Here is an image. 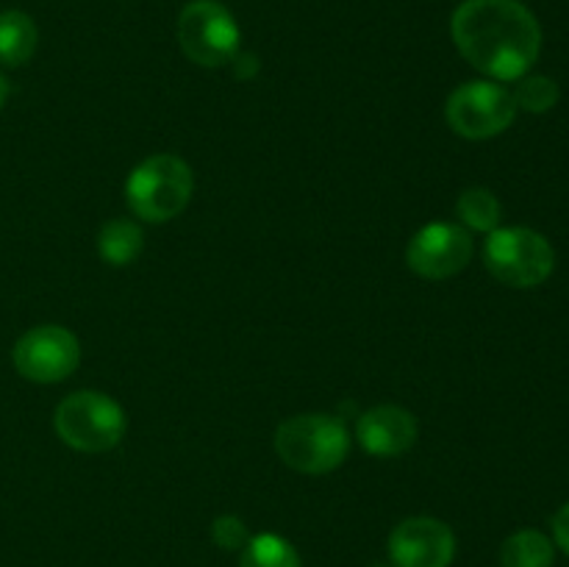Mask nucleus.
Returning a JSON list of instances; mask_svg holds the SVG:
<instances>
[{
	"instance_id": "f257e3e1",
	"label": "nucleus",
	"mask_w": 569,
	"mask_h": 567,
	"mask_svg": "<svg viewBox=\"0 0 569 567\" xmlns=\"http://www.w3.org/2000/svg\"><path fill=\"white\" fill-rule=\"evenodd\" d=\"M450 31L459 53L495 81H520L542 50V28L520 0H465Z\"/></svg>"
},
{
	"instance_id": "f03ea898",
	"label": "nucleus",
	"mask_w": 569,
	"mask_h": 567,
	"mask_svg": "<svg viewBox=\"0 0 569 567\" xmlns=\"http://www.w3.org/2000/svg\"><path fill=\"white\" fill-rule=\"evenodd\" d=\"M348 450V428L333 415H295L276 431V454L283 465L306 476L337 470Z\"/></svg>"
},
{
	"instance_id": "7ed1b4c3",
	"label": "nucleus",
	"mask_w": 569,
	"mask_h": 567,
	"mask_svg": "<svg viewBox=\"0 0 569 567\" xmlns=\"http://www.w3.org/2000/svg\"><path fill=\"white\" fill-rule=\"evenodd\" d=\"M192 189L194 176L187 161L172 153H156L133 167L126 183V200L142 220L167 222L187 209Z\"/></svg>"
},
{
	"instance_id": "20e7f679",
	"label": "nucleus",
	"mask_w": 569,
	"mask_h": 567,
	"mask_svg": "<svg viewBox=\"0 0 569 567\" xmlns=\"http://www.w3.org/2000/svg\"><path fill=\"white\" fill-rule=\"evenodd\" d=\"M53 426L61 442L70 448L81 454H103L114 448L126 434V415L109 395L83 389V392L67 395L56 406Z\"/></svg>"
},
{
	"instance_id": "39448f33",
	"label": "nucleus",
	"mask_w": 569,
	"mask_h": 567,
	"mask_svg": "<svg viewBox=\"0 0 569 567\" xmlns=\"http://www.w3.org/2000/svg\"><path fill=\"white\" fill-rule=\"evenodd\" d=\"M487 270L500 284L515 289L539 287L556 267V253L548 239L533 228H495L483 245Z\"/></svg>"
},
{
	"instance_id": "423d86ee",
	"label": "nucleus",
	"mask_w": 569,
	"mask_h": 567,
	"mask_svg": "<svg viewBox=\"0 0 569 567\" xmlns=\"http://www.w3.org/2000/svg\"><path fill=\"white\" fill-rule=\"evenodd\" d=\"M239 26L217 0H194L178 17V42L200 67H222L239 53Z\"/></svg>"
},
{
	"instance_id": "0eeeda50",
	"label": "nucleus",
	"mask_w": 569,
	"mask_h": 567,
	"mask_svg": "<svg viewBox=\"0 0 569 567\" xmlns=\"http://www.w3.org/2000/svg\"><path fill=\"white\" fill-rule=\"evenodd\" d=\"M450 128L465 139H489L515 122L517 103L506 87L495 81H470L448 98Z\"/></svg>"
},
{
	"instance_id": "6e6552de",
	"label": "nucleus",
	"mask_w": 569,
	"mask_h": 567,
	"mask_svg": "<svg viewBox=\"0 0 569 567\" xmlns=\"http://www.w3.org/2000/svg\"><path fill=\"white\" fill-rule=\"evenodd\" d=\"M17 372L33 384L64 381L81 361L76 334L61 326H37L22 334L14 345Z\"/></svg>"
},
{
	"instance_id": "1a4fd4ad",
	"label": "nucleus",
	"mask_w": 569,
	"mask_h": 567,
	"mask_svg": "<svg viewBox=\"0 0 569 567\" xmlns=\"http://www.w3.org/2000/svg\"><path fill=\"white\" fill-rule=\"evenodd\" d=\"M472 259V237L461 222H431L411 237L406 261L420 278L442 281Z\"/></svg>"
},
{
	"instance_id": "9d476101",
	"label": "nucleus",
	"mask_w": 569,
	"mask_h": 567,
	"mask_svg": "<svg viewBox=\"0 0 569 567\" xmlns=\"http://www.w3.org/2000/svg\"><path fill=\"white\" fill-rule=\"evenodd\" d=\"M453 556V531L433 517H409L389 534V559L395 567H450Z\"/></svg>"
},
{
	"instance_id": "9b49d317",
	"label": "nucleus",
	"mask_w": 569,
	"mask_h": 567,
	"mask_svg": "<svg viewBox=\"0 0 569 567\" xmlns=\"http://www.w3.org/2000/svg\"><path fill=\"white\" fill-rule=\"evenodd\" d=\"M361 448L372 456H400L417 442V420L403 406H376L356 422Z\"/></svg>"
},
{
	"instance_id": "f8f14e48",
	"label": "nucleus",
	"mask_w": 569,
	"mask_h": 567,
	"mask_svg": "<svg viewBox=\"0 0 569 567\" xmlns=\"http://www.w3.org/2000/svg\"><path fill=\"white\" fill-rule=\"evenodd\" d=\"M37 22L20 9L0 11V64L22 67L37 50Z\"/></svg>"
},
{
	"instance_id": "ddd939ff",
	"label": "nucleus",
	"mask_w": 569,
	"mask_h": 567,
	"mask_svg": "<svg viewBox=\"0 0 569 567\" xmlns=\"http://www.w3.org/2000/svg\"><path fill=\"white\" fill-rule=\"evenodd\" d=\"M98 253L100 259L109 261L114 267H126L137 261L142 253V231L137 222L131 220H111L100 228L98 237Z\"/></svg>"
},
{
	"instance_id": "4468645a",
	"label": "nucleus",
	"mask_w": 569,
	"mask_h": 567,
	"mask_svg": "<svg viewBox=\"0 0 569 567\" xmlns=\"http://www.w3.org/2000/svg\"><path fill=\"white\" fill-rule=\"evenodd\" d=\"M503 567H550L553 565V543L542 531L522 528L511 534L500 548Z\"/></svg>"
},
{
	"instance_id": "2eb2a0df",
	"label": "nucleus",
	"mask_w": 569,
	"mask_h": 567,
	"mask_svg": "<svg viewBox=\"0 0 569 567\" xmlns=\"http://www.w3.org/2000/svg\"><path fill=\"white\" fill-rule=\"evenodd\" d=\"M456 215L465 222L467 231L492 233L500 222V200L489 189L472 187L456 200Z\"/></svg>"
},
{
	"instance_id": "dca6fc26",
	"label": "nucleus",
	"mask_w": 569,
	"mask_h": 567,
	"mask_svg": "<svg viewBox=\"0 0 569 567\" xmlns=\"http://www.w3.org/2000/svg\"><path fill=\"white\" fill-rule=\"evenodd\" d=\"M239 567H300V556L278 534H259L250 537L242 548Z\"/></svg>"
},
{
	"instance_id": "f3484780",
	"label": "nucleus",
	"mask_w": 569,
	"mask_h": 567,
	"mask_svg": "<svg viewBox=\"0 0 569 567\" xmlns=\"http://www.w3.org/2000/svg\"><path fill=\"white\" fill-rule=\"evenodd\" d=\"M511 98H515L517 109H526L531 115H545V111H550L559 103V87L548 76H522Z\"/></svg>"
},
{
	"instance_id": "a211bd4d",
	"label": "nucleus",
	"mask_w": 569,
	"mask_h": 567,
	"mask_svg": "<svg viewBox=\"0 0 569 567\" xmlns=\"http://www.w3.org/2000/svg\"><path fill=\"white\" fill-rule=\"evenodd\" d=\"M211 539L226 550H242L248 545V528L239 517L222 515L211 523Z\"/></svg>"
},
{
	"instance_id": "6ab92c4d",
	"label": "nucleus",
	"mask_w": 569,
	"mask_h": 567,
	"mask_svg": "<svg viewBox=\"0 0 569 567\" xmlns=\"http://www.w3.org/2000/svg\"><path fill=\"white\" fill-rule=\"evenodd\" d=\"M553 537L559 543V548L569 556V504L561 506L553 517Z\"/></svg>"
},
{
	"instance_id": "aec40b11",
	"label": "nucleus",
	"mask_w": 569,
	"mask_h": 567,
	"mask_svg": "<svg viewBox=\"0 0 569 567\" xmlns=\"http://www.w3.org/2000/svg\"><path fill=\"white\" fill-rule=\"evenodd\" d=\"M6 98H9V83H6V78L0 76V109H3Z\"/></svg>"
},
{
	"instance_id": "412c9836",
	"label": "nucleus",
	"mask_w": 569,
	"mask_h": 567,
	"mask_svg": "<svg viewBox=\"0 0 569 567\" xmlns=\"http://www.w3.org/2000/svg\"><path fill=\"white\" fill-rule=\"evenodd\" d=\"M372 567H383V565H372Z\"/></svg>"
}]
</instances>
